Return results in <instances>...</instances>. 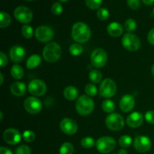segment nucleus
<instances>
[{
  "instance_id": "obj_30",
  "label": "nucleus",
  "mask_w": 154,
  "mask_h": 154,
  "mask_svg": "<svg viewBox=\"0 0 154 154\" xmlns=\"http://www.w3.org/2000/svg\"><path fill=\"white\" fill-rule=\"evenodd\" d=\"M124 28L128 32H132L135 31L137 28V23L134 19H128L124 23Z\"/></svg>"
},
{
  "instance_id": "obj_43",
  "label": "nucleus",
  "mask_w": 154,
  "mask_h": 154,
  "mask_svg": "<svg viewBox=\"0 0 154 154\" xmlns=\"http://www.w3.org/2000/svg\"><path fill=\"white\" fill-rule=\"evenodd\" d=\"M0 154H13L10 149L5 147H1L0 148Z\"/></svg>"
},
{
  "instance_id": "obj_2",
  "label": "nucleus",
  "mask_w": 154,
  "mask_h": 154,
  "mask_svg": "<svg viewBox=\"0 0 154 154\" xmlns=\"http://www.w3.org/2000/svg\"><path fill=\"white\" fill-rule=\"evenodd\" d=\"M94 106V102L90 96L82 95L78 97L75 105V108L80 115L87 116L93 112Z\"/></svg>"
},
{
  "instance_id": "obj_8",
  "label": "nucleus",
  "mask_w": 154,
  "mask_h": 154,
  "mask_svg": "<svg viewBox=\"0 0 154 154\" xmlns=\"http://www.w3.org/2000/svg\"><path fill=\"white\" fill-rule=\"evenodd\" d=\"M90 60L92 65L94 67L99 69L106 65L108 62V55L105 50L102 48H96L92 52Z\"/></svg>"
},
{
  "instance_id": "obj_14",
  "label": "nucleus",
  "mask_w": 154,
  "mask_h": 154,
  "mask_svg": "<svg viewBox=\"0 0 154 154\" xmlns=\"http://www.w3.org/2000/svg\"><path fill=\"white\" fill-rule=\"evenodd\" d=\"M60 128L63 133L72 135L76 133L78 129V126L75 120L66 117L60 121Z\"/></svg>"
},
{
  "instance_id": "obj_25",
  "label": "nucleus",
  "mask_w": 154,
  "mask_h": 154,
  "mask_svg": "<svg viewBox=\"0 0 154 154\" xmlns=\"http://www.w3.org/2000/svg\"><path fill=\"white\" fill-rule=\"evenodd\" d=\"M11 22V17L7 12L1 11L0 13V27L2 29L8 26Z\"/></svg>"
},
{
  "instance_id": "obj_26",
  "label": "nucleus",
  "mask_w": 154,
  "mask_h": 154,
  "mask_svg": "<svg viewBox=\"0 0 154 154\" xmlns=\"http://www.w3.org/2000/svg\"><path fill=\"white\" fill-rule=\"evenodd\" d=\"M102 108L105 113H112L115 109V104L111 99H106L102 104Z\"/></svg>"
},
{
  "instance_id": "obj_37",
  "label": "nucleus",
  "mask_w": 154,
  "mask_h": 154,
  "mask_svg": "<svg viewBox=\"0 0 154 154\" xmlns=\"http://www.w3.org/2000/svg\"><path fill=\"white\" fill-rule=\"evenodd\" d=\"M51 11L52 13L55 15L61 14L63 11V5L60 2H54L51 7Z\"/></svg>"
},
{
  "instance_id": "obj_48",
  "label": "nucleus",
  "mask_w": 154,
  "mask_h": 154,
  "mask_svg": "<svg viewBox=\"0 0 154 154\" xmlns=\"http://www.w3.org/2000/svg\"><path fill=\"white\" fill-rule=\"evenodd\" d=\"M0 115H1V120H1V121H2V120H3V114H2V112H0Z\"/></svg>"
},
{
  "instance_id": "obj_32",
  "label": "nucleus",
  "mask_w": 154,
  "mask_h": 154,
  "mask_svg": "<svg viewBox=\"0 0 154 154\" xmlns=\"http://www.w3.org/2000/svg\"><path fill=\"white\" fill-rule=\"evenodd\" d=\"M103 0H85L86 5L92 10L99 8L102 4Z\"/></svg>"
},
{
  "instance_id": "obj_31",
  "label": "nucleus",
  "mask_w": 154,
  "mask_h": 154,
  "mask_svg": "<svg viewBox=\"0 0 154 154\" xmlns=\"http://www.w3.org/2000/svg\"><path fill=\"white\" fill-rule=\"evenodd\" d=\"M81 144L84 148L89 149L92 148L96 144L95 140L92 137H85L81 139Z\"/></svg>"
},
{
  "instance_id": "obj_33",
  "label": "nucleus",
  "mask_w": 154,
  "mask_h": 154,
  "mask_svg": "<svg viewBox=\"0 0 154 154\" xmlns=\"http://www.w3.org/2000/svg\"><path fill=\"white\" fill-rule=\"evenodd\" d=\"M21 33L22 35L26 38H30L33 35V29L32 27L29 25L23 26L22 29H21Z\"/></svg>"
},
{
  "instance_id": "obj_4",
  "label": "nucleus",
  "mask_w": 154,
  "mask_h": 154,
  "mask_svg": "<svg viewBox=\"0 0 154 154\" xmlns=\"http://www.w3.org/2000/svg\"><path fill=\"white\" fill-rule=\"evenodd\" d=\"M96 148L101 153L107 154L111 153L116 147V141L111 136H103L99 138L96 143Z\"/></svg>"
},
{
  "instance_id": "obj_29",
  "label": "nucleus",
  "mask_w": 154,
  "mask_h": 154,
  "mask_svg": "<svg viewBox=\"0 0 154 154\" xmlns=\"http://www.w3.org/2000/svg\"><path fill=\"white\" fill-rule=\"evenodd\" d=\"M118 142L120 147H122L123 148H127V147H130L131 144H132V139L131 138V136L125 135L119 138Z\"/></svg>"
},
{
  "instance_id": "obj_46",
  "label": "nucleus",
  "mask_w": 154,
  "mask_h": 154,
  "mask_svg": "<svg viewBox=\"0 0 154 154\" xmlns=\"http://www.w3.org/2000/svg\"><path fill=\"white\" fill-rule=\"evenodd\" d=\"M0 79H1V81H0V84H3V80H4V77H3V75L2 73H0Z\"/></svg>"
},
{
  "instance_id": "obj_24",
  "label": "nucleus",
  "mask_w": 154,
  "mask_h": 154,
  "mask_svg": "<svg viewBox=\"0 0 154 154\" xmlns=\"http://www.w3.org/2000/svg\"><path fill=\"white\" fill-rule=\"evenodd\" d=\"M89 78L93 84H99L102 79V74L100 71L93 69L89 73Z\"/></svg>"
},
{
  "instance_id": "obj_23",
  "label": "nucleus",
  "mask_w": 154,
  "mask_h": 154,
  "mask_svg": "<svg viewBox=\"0 0 154 154\" xmlns=\"http://www.w3.org/2000/svg\"><path fill=\"white\" fill-rule=\"evenodd\" d=\"M11 74L14 79L19 80L23 77L24 71L20 66L15 64L11 69Z\"/></svg>"
},
{
  "instance_id": "obj_15",
  "label": "nucleus",
  "mask_w": 154,
  "mask_h": 154,
  "mask_svg": "<svg viewBox=\"0 0 154 154\" xmlns=\"http://www.w3.org/2000/svg\"><path fill=\"white\" fill-rule=\"evenodd\" d=\"M3 138L7 144L10 145H16L20 141L21 135L17 129L10 128L4 132Z\"/></svg>"
},
{
  "instance_id": "obj_45",
  "label": "nucleus",
  "mask_w": 154,
  "mask_h": 154,
  "mask_svg": "<svg viewBox=\"0 0 154 154\" xmlns=\"http://www.w3.org/2000/svg\"><path fill=\"white\" fill-rule=\"evenodd\" d=\"M118 154H128V152L124 148H122L118 151Z\"/></svg>"
},
{
  "instance_id": "obj_22",
  "label": "nucleus",
  "mask_w": 154,
  "mask_h": 154,
  "mask_svg": "<svg viewBox=\"0 0 154 154\" xmlns=\"http://www.w3.org/2000/svg\"><path fill=\"white\" fill-rule=\"evenodd\" d=\"M42 63V58L38 54H33L28 58L26 61V67L29 69H35Z\"/></svg>"
},
{
  "instance_id": "obj_16",
  "label": "nucleus",
  "mask_w": 154,
  "mask_h": 154,
  "mask_svg": "<svg viewBox=\"0 0 154 154\" xmlns=\"http://www.w3.org/2000/svg\"><path fill=\"white\" fill-rule=\"evenodd\" d=\"M9 56L14 63H20L25 58L26 51L22 46L15 45L10 49Z\"/></svg>"
},
{
  "instance_id": "obj_18",
  "label": "nucleus",
  "mask_w": 154,
  "mask_h": 154,
  "mask_svg": "<svg viewBox=\"0 0 154 154\" xmlns=\"http://www.w3.org/2000/svg\"><path fill=\"white\" fill-rule=\"evenodd\" d=\"M143 121H144L143 115L140 112H136V111L129 114L126 119V123H127L128 126H129L130 128H133V129L141 126Z\"/></svg>"
},
{
  "instance_id": "obj_10",
  "label": "nucleus",
  "mask_w": 154,
  "mask_h": 154,
  "mask_svg": "<svg viewBox=\"0 0 154 154\" xmlns=\"http://www.w3.org/2000/svg\"><path fill=\"white\" fill-rule=\"evenodd\" d=\"M54 32L52 28L48 26H40L38 27L35 32V36L38 42L46 43L52 40Z\"/></svg>"
},
{
  "instance_id": "obj_40",
  "label": "nucleus",
  "mask_w": 154,
  "mask_h": 154,
  "mask_svg": "<svg viewBox=\"0 0 154 154\" xmlns=\"http://www.w3.org/2000/svg\"><path fill=\"white\" fill-rule=\"evenodd\" d=\"M144 118H145V120L148 123L154 124V111H149L146 112L145 115H144Z\"/></svg>"
},
{
  "instance_id": "obj_6",
  "label": "nucleus",
  "mask_w": 154,
  "mask_h": 154,
  "mask_svg": "<svg viewBox=\"0 0 154 154\" xmlns=\"http://www.w3.org/2000/svg\"><path fill=\"white\" fill-rule=\"evenodd\" d=\"M122 45L127 51H138L141 47V42L136 35L132 32H128L122 38Z\"/></svg>"
},
{
  "instance_id": "obj_12",
  "label": "nucleus",
  "mask_w": 154,
  "mask_h": 154,
  "mask_svg": "<svg viewBox=\"0 0 154 154\" xmlns=\"http://www.w3.org/2000/svg\"><path fill=\"white\" fill-rule=\"evenodd\" d=\"M28 90L32 96H42L46 93L47 85L44 81L39 79H34L29 84Z\"/></svg>"
},
{
  "instance_id": "obj_5",
  "label": "nucleus",
  "mask_w": 154,
  "mask_h": 154,
  "mask_svg": "<svg viewBox=\"0 0 154 154\" xmlns=\"http://www.w3.org/2000/svg\"><path fill=\"white\" fill-rule=\"evenodd\" d=\"M105 124L111 130L120 131L124 126L125 120L120 114L117 113H111L106 117Z\"/></svg>"
},
{
  "instance_id": "obj_9",
  "label": "nucleus",
  "mask_w": 154,
  "mask_h": 154,
  "mask_svg": "<svg viewBox=\"0 0 154 154\" xmlns=\"http://www.w3.org/2000/svg\"><path fill=\"white\" fill-rule=\"evenodd\" d=\"M15 19L21 23H29L32 20V12L26 6H19L14 11Z\"/></svg>"
},
{
  "instance_id": "obj_19",
  "label": "nucleus",
  "mask_w": 154,
  "mask_h": 154,
  "mask_svg": "<svg viewBox=\"0 0 154 154\" xmlns=\"http://www.w3.org/2000/svg\"><path fill=\"white\" fill-rule=\"evenodd\" d=\"M107 32L112 37H120L123 32V26L118 22H112L107 26Z\"/></svg>"
},
{
  "instance_id": "obj_28",
  "label": "nucleus",
  "mask_w": 154,
  "mask_h": 154,
  "mask_svg": "<svg viewBox=\"0 0 154 154\" xmlns=\"http://www.w3.org/2000/svg\"><path fill=\"white\" fill-rule=\"evenodd\" d=\"M83 51H84V49H83L82 45H80L79 43L72 44L70 46V48H69V52H70V54L72 56H75V57L81 55L83 53Z\"/></svg>"
},
{
  "instance_id": "obj_47",
  "label": "nucleus",
  "mask_w": 154,
  "mask_h": 154,
  "mask_svg": "<svg viewBox=\"0 0 154 154\" xmlns=\"http://www.w3.org/2000/svg\"><path fill=\"white\" fill-rule=\"evenodd\" d=\"M151 72H152V74H153V77H154V64L153 65V66H152Z\"/></svg>"
},
{
  "instance_id": "obj_41",
  "label": "nucleus",
  "mask_w": 154,
  "mask_h": 154,
  "mask_svg": "<svg viewBox=\"0 0 154 154\" xmlns=\"http://www.w3.org/2000/svg\"><path fill=\"white\" fill-rule=\"evenodd\" d=\"M0 63H1V67H5L8 63V60L7 56L5 54L4 52L0 53Z\"/></svg>"
},
{
  "instance_id": "obj_7",
  "label": "nucleus",
  "mask_w": 154,
  "mask_h": 154,
  "mask_svg": "<svg viewBox=\"0 0 154 154\" xmlns=\"http://www.w3.org/2000/svg\"><path fill=\"white\" fill-rule=\"evenodd\" d=\"M117 92V85L111 78L103 80L99 87V94L104 98L113 97Z\"/></svg>"
},
{
  "instance_id": "obj_3",
  "label": "nucleus",
  "mask_w": 154,
  "mask_h": 154,
  "mask_svg": "<svg viewBox=\"0 0 154 154\" xmlns=\"http://www.w3.org/2000/svg\"><path fill=\"white\" fill-rule=\"evenodd\" d=\"M62 55V49L56 42H50L44 48L43 57L48 63L57 62Z\"/></svg>"
},
{
  "instance_id": "obj_35",
  "label": "nucleus",
  "mask_w": 154,
  "mask_h": 154,
  "mask_svg": "<svg viewBox=\"0 0 154 154\" xmlns=\"http://www.w3.org/2000/svg\"><path fill=\"white\" fill-rule=\"evenodd\" d=\"M97 87L93 84H88L85 87V93L89 96H95L97 94Z\"/></svg>"
},
{
  "instance_id": "obj_21",
  "label": "nucleus",
  "mask_w": 154,
  "mask_h": 154,
  "mask_svg": "<svg viewBox=\"0 0 154 154\" xmlns=\"http://www.w3.org/2000/svg\"><path fill=\"white\" fill-rule=\"evenodd\" d=\"M63 96L69 101L75 100L78 96V89L74 86H69L65 88L64 91H63Z\"/></svg>"
},
{
  "instance_id": "obj_13",
  "label": "nucleus",
  "mask_w": 154,
  "mask_h": 154,
  "mask_svg": "<svg viewBox=\"0 0 154 154\" xmlns=\"http://www.w3.org/2000/svg\"><path fill=\"white\" fill-rule=\"evenodd\" d=\"M134 147L140 153L149 151L152 147L151 140L145 135H138L134 140Z\"/></svg>"
},
{
  "instance_id": "obj_34",
  "label": "nucleus",
  "mask_w": 154,
  "mask_h": 154,
  "mask_svg": "<svg viewBox=\"0 0 154 154\" xmlns=\"http://www.w3.org/2000/svg\"><path fill=\"white\" fill-rule=\"evenodd\" d=\"M23 138L27 143L33 142L35 139V134L31 130H26L23 133Z\"/></svg>"
},
{
  "instance_id": "obj_36",
  "label": "nucleus",
  "mask_w": 154,
  "mask_h": 154,
  "mask_svg": "<svg viewBox=\"0 0 154 154\" xmlns=\"http://www.w3.org/2000/svg\"><path fill=\"white\" fill-rule=\"evenodd\" d=\"M109 11H108V9H106L105 8H99L97 11V17L99 18L101 20H106L107 19H108L109 17Z\"/></svg>"
},
{
  "instance_id": "obj_51",
  "label": "nucleus",
  "mask_w": 154,
  "mask_h": 154,
  "mask_svg": "<svg viewBox=\"0 0 154 154\" xmlns=\"http://www.w3.org/2000/svg\"><path fill=\"white\" fill-rule=\"evenodd\" d=\"M153 14H154V8H153Z\"/></svg>"
},
{
  "instance_id": "obj_39",
  "label": "nucleus",
  "mask_w": 154,
  "mask_h": 154,
  "mask_svg": "<svg viewBox=\"0 0 154 154\" xmlns=\"http://www.w3.org/2000/svg\"><path fill=\"white\" fill-rule=\"evenodd\" d=\"M127 4L129 7L132 10H137L141 6L139 0H127Z\"/></svg>"
},
{
  "instance_id": "obj_27",
  "label": "nucleus",
  "mask_w": 154,
  "mask_h": 154,
  "mask_svg": "<svg viewBox=\"0 0 154 154\" xmlns=\"http://www.w3.org/2000/svg\"><path fill=\"white\" fill-rule=\"evenodd\" d=\"M74 146L70 142H65L60 147L59 153L60 154H73Z\"/></svg>"
},
{
  "instance_id": "obj_38",
  "label": "nucleus",
  "mask_w": 154,
  "mask_h": 154,
  "mask_svg": "<svg viewBox=\"0 0 154 154\" xmlns=\"http://www.w3.org/2000/svg\"><path fill=\"white\" fill-rule=\"evenodd\" d=\"M15 154H31V149L27 145L22 144L16 149Z\"/></svg>"
},
{
  "instance_id": "obj_49",
  "label": "nucleus",
  "mask_w": 154,
  "mask_h": 154,
  "mask_svg": "<svg viewBox=\"0 0 154 154\" xmlns=\"http://www.w3.org/2000/svg\"><path fill=\"white\" fill-rule=\"evenodd\" d=\"M60 2H68L69 0H59Z\"/></svg>"
},
{
  "instance_id": "obj_17",
  "label": "nucleus",
  "mask_w": 154,
  "mask_h": 154,
  "mask_svg": "<svg viewBox=\"0 0 154 154\" xmlns=\"http://www.w3.org/2000/svg\"><path fill=\"white\" fill-rule=\"evenodd\" d=\"M120 108L123 112H130L135 107V99L130 94H126L120 101Z\"/></svg>"
},
{
  "instance_id": "obj_20",
  "label": "nucleus",
  "mask_w": 154,
  "mask_h": 154,
  "mask_svg": "<svg viewBox=\"0 0 154 154\" xmlns=\"http://www.w3.org/2000/svg\"><path fill=\"white\" fill-rule=\"evenodd\" d=\"M26 87L25 84L20 81L13 83L10 87L11 93L15 96H23L26 93Z\"/></svg>"
},
{
  "instance_id": "obj_11",
  "label": "nucleus",
  "mask_w": 154,
  "mask_h": 154,
  "mask_svg": "<svg viewBox=\"0 0 154 154\" xmlns=\"http://www.w3.org/2000/svg\"><path fill=\"white\" fill-rule=\"evenodd\" d=\"M23 106L26 111L32 114H38L42 109V102L35 96H30L26 98V99L24 101Z\"/></svg>"
},
{
  "instance_id": "obj_1",
  "label": "nucleus",
  "mask_w": 154,
  "mask_h": 154,
  "mask_svg": "<svg viewBox=\"0 0 154 154\" xmlns=\"http://www.w3.org/2000/svg\"><path fill=\"white\" fill-rule=\"evenodd\" d=\"M72 37L77 43H85L91 37V30L84 23L77 22L72 26Z\"/></svg>"
},
{
  "instance_id": "obj_44",
  "label": "nucleus",
  "mask_w": 154,
  "mask_h": 154,
  "mask_svg": "<svg viewBox=\"0 0 154 154\" xmlns=\"http://www.w3.org/2000/svg\"><path fill=\"white\" fill-rule=\"evenodd\" d=\"M142 2L147 5H151L154 4V0H142Z\"/></svg>"
},
{
  "instance_id": "obj_50",
  "label": "nucleus",
  "mask_w": 154,
  "mask_h": 154,
  "mask_svg": "<svg viewBox=\"0 0 154 154\" xmlns=\"http://www.w3.org/2000/svg\"><path fill=\"white\" fill-rule=\"evenodd\" d=\"M26 1H29V2H30V1H34V0H26Z\"/></svg>"
},
{
  "instance_id": "obj_42",
  "label": "nucleus",
  "mask_w": 154,
  "mask_h": 154,
  "mask_svg": "<svg viewBox=\"0 0 154 154\" xmlns=\"http://www.w3.org/2000/svg\"><path fill=\"white\" fill-rule=\"evenodd\" d=\"M147 40H148L149 43L151 44L152 45H154V28L151 29L148 32Z\"/></svg>"
}]
</instances>
